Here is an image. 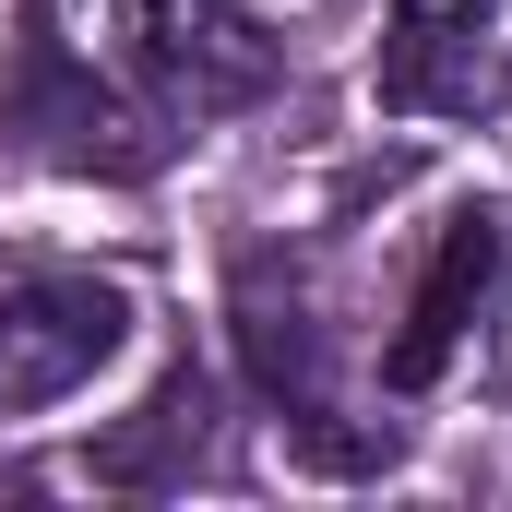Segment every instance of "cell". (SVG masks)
<instances>
[{
	"instance_id": "3",
	"label": "cell",
	"mask_w": 512,
	"mask_h": 512,
	"mask_svg": "<svg viewBox=\"0 0 512 512\" xmlns=\"http://www.w3.org/2000/svg\"><path fill=\"white\" fill-rule=\"evenodd\" d=\"M382 108L405 120H477L512 96V0H393L382 36Z\"/></svg>"
},
{
	"instance_id": "6",
	"label": "cell",
	"mask_w": 512,
	"mask_h": 512,
	"mask_svg": "<svg viewBox=\"0 0 512 512\" xmlns=\"http://www.w3.org/2000/svg\"><path fill=\"white\" fill-rule=\"evenodd\" d=\"M24 131H48L60 167H108V179H143V167H155L143 108H131L72 36H48V24L24 36Z\"/></svg>"
},
{
	"instance_id": "7",
	"label": "cell",
	"mask_w": 512,
	"mask_h": 512,
	"mask_svg": "<svg viewBox=\"0 0 512 512\" xmlns=\"http://www.w3.org/2000/svg\"><path fill=\"white\" fill-rule=\"evenodd\" d=\"M203 417H215L203 370H167V382L143 393V417L96 441V477H108V489H167V477H191V453H203Z\"/></svg>"
},
{
	"instance_id": "1",
	"label": "cell",
	"mask_w": 512,
	"mask_h": 512,
	"mask_svg": "<svg viewBox=\"0 0 512 512\" xmlns=\"http://www.w3.org/2000/svg\"><path fill=\"white\" fill-rule=\"evenodd\" d=\"M96 12L108 24H84V36L60 12H36V24L72 36L96 72H120L155 120H227V108L274 96V36L251 12H227V0H96Z\"/></svg>"
},
{
	"instance_id": "4",
	"label": "cell",
	"mask_w": 512,
	"mask_h": 512,
	"mask_svg": "<svg viewBox=\"0 0 512 512\" xmlns=\"http://www.w3.org/2000/svg\"><path fill=\"white\" fill-rule=\"evenodd\" d=\"M131 334V298L108 274H36L0 286V417H36L60 393H84Z\"/></svg>"
},
{
	"instance_id": "2",
	"label": "cell",
	"mask_w": 512,
	"mask_h": 512,
	"mask_svg": "<svg viewBox=\"0 0 512 512\" xmlns=\"http://www.w3.org/2000/svg\"><path fill=\"white\" fill-rule=\"evenodd\" d=\"M239 358H251L262 405L286 417V441L310 453V465H334V477H358V465H393V429H334L346 405H334V346H322V322H310V298H298V274L274 251L239 262Z\"/></svg>"
},
{
	"instance_id": "5",
	"label": "cell",
	"mask_w": 512,
	"mask_h": 512,
	"mask_svg": "<svg viewBox=\"0 0 512 512\" xmlns=\"http://www.w3.org/2000/svg\"><path fill=\"white\" fill-rule=\"evenodd\" d=\"M501 274H512V215L501 203H465V215L441 227L429 274H417V298H405V334L382 346V382L393 393H429L441 370H453V346H465V322L489 310Z\"/></svg>"
}]
</instances>
